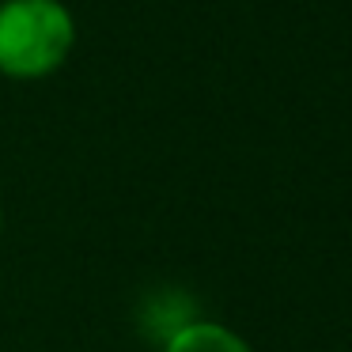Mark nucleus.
I'll return each instance as SVG.
<instances>
[{
	"label": "nucleus",
	"mask_w": 352,
	"mask_h": 352,
	"mask_svg": "<svg viewBox=\"0 0 352 352\" xmlns=\"http://www.w3.org/2000/svg\"><path fill=\"white\" fill-rule=\"evenodd\" d=\"M76 42L72 12L61 0H4L0 4V72L16 80L50 76Z\"/></svg>",
	"instance_id": "1"
},
{
	"label": "nucleus",
	"mask_w": 352,
	"mask_h": 352,
	"mask_svg": "<svg viewBox=\"0 0 352 352\" xmlns=\"http://www.w3.org/2000/svg\"><path fill=\"white\" fill-rule=\"evenodd\" d=\"M167 352H250V344L216 322H186L170 333Z\"/></svg>",
	"instance_id": "2"
}]
</instances>
